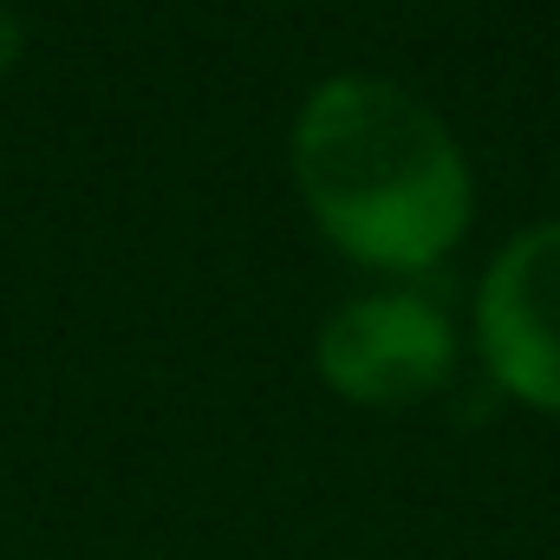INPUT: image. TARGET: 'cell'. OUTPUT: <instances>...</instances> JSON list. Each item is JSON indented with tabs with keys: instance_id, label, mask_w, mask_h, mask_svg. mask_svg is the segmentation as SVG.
I'll return each instance as SVG.
<instances>
[{
	"instance_id": "4",
	"label": "cell",
	"mask_w": 560,
	"mask_h": 560,
	"mask_svg": "<svg viewBox=\"0 0 560 560\" xmlns=\"http://www.w3.org/2000/svg\"><path fill=\"white\" fill-rule=\"evenodd\" d=\"M20 52H26V26H20V13H13V7H0V72H7Z\"/></svg>"
},
{
	"instance_id": "3",
	"label": "cell",
	"mask_w": 560,
	"mask_h": 560,
	"mask_svg": "<svg viewBox=\"0 0 560 560\" xmlns=\"http://www.w3.org/2000/svg\"><path fill=\"white\" fill-rule=\"evenodd\" d=\"M476 352L495 392L560 418V215L502 242L482 268Z\"/></svg>"
},
{
	"instance_id": "2",
	"label": "cell",
	"mask_w": 560,
	"mask_h": 560,
	"mask_svg": "<svg viewBox=\"0 0 560 560\" xmlns=\"http://www.w3.org/2000/svg\"><path fill=\"white\" fill-rule=\"evenodd\" d=\"M313 365L332 398L365 411H405L450 385L456 326L430 293H411V287L352 293L346 306L326 313L313 339Z\"/></svg>"
},
{
	"instance_id": "1",
	"label": "cell",
	"mask_w": 560,
	"mask_h": 560,
	"mask_svg": "<svg viewBox=\"0 0 560 560\" xmlns=\"http://www.w3.org/2000/svg\"><path fill=\"white\" fill-rule=\"evenodd\" d=\"M287 156L319 235L385 275H430L476 215V183L450 125L418 92L372 72L319 79Z\"/></svg>"
}]
</instances>
